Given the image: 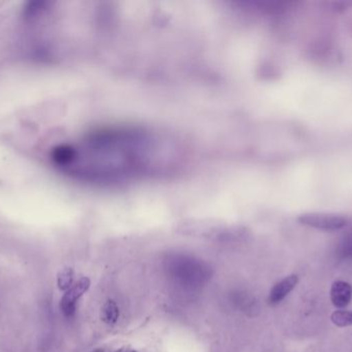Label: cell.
Here are the masks:
<instances>
[{
  "mask_svg": "<svg viewBox=\"0 0 352 352\" xmlns=\"http://www.w3.org/2000/svg\"><path fill=\"white\" fill-rule=\"evenodd\" d=\"M186 156L182 142L168 132L133 124L97 128L53 153L56 165L66 173L107 187L173 175Z\"/></svg>",
  "mask_w": 352,
  "mask_h": 352,
  "instance_id": "6da1fadb",
  "label": "cell"
},
{
  "mask_svg": "<svg viewBox=\"0 0 352 352\" xmlns=\"http://www.w3.org/2000/svg\"><path fill=\"white\" fill-rule=\"evenodd\" d=\"M299 221L302 225L320 231H337L346 225V219L344 217L328 213H307L301 215Z\"/></svg>",
  "mask_w": 352,
  "mask_h": 352,
  "instance_id": "7a4b0ae2",
  "label": "cell"
},
{
  "mask_svg": "<svg viewBox=\"0 0 352 352\" xmlns=\"http://www.w3.org/2000/svg\"><path fill=\"white\" fill-rule=\"evenodd\" d=\"M90 279L88 277H82L66 291L60 303L62 313L65 318H70L74 315L78 300L90 289Z\"/></svg>",
  "mask_w": 352,
  "mask_h": 352,
  "instance_id": "3957f363",
  "label": "cell"
},
{
  "mask_svg": "<svg viewBox=\"0 0 352 352\" xmlns=\"http://www.w3.org/2000/svg\"><path fill=\"white\" fill-rule=\"evenodd\" d=\"M298 282H299V278L296 275H291V276L285 277V279L279 281L271 289L270 295H269V303L271 305H276V304L280 303L295 289Z\"/></svg>",
  "mask_w": 352,
  "mask_h": 352,
  "instance_id": "277c9868",
  "label": "cell"
},
{
  "mask_svg": "<svg viewBox=\"0 0 352 352\" xmlns=\"http://www.w3.org/2000/svg\"><path fill=\"white\" fill-rule=\"evenodd\" d=\"M352 299V287L344 281H336L331 289V301L335 307L344 309L349 305Z\"/></svg>",
  "mask_w": 352,
  "mask_h": 352,
  "instance_id": "5b68a950",
  "label": "cell"
},
{
  "mask_svg": "<svg viewBox=\"0 0 352 352\" xmlns=\"http://www.w3.org/2000/svg\"><path fill=\"white\" fill-rule=\"evenodd\" d=\"M119 307L113 300H109L101 309V320L107 326H115L119 320Z\"/></svg>",
  "mask_w": 352,
  "mask_h": 352,
  "instance_id": "8992f818",
  "label": "cell"
},
{
  "mask_svg": "<svg viewBox=\"0 0 352 352\" xmlns=\"http://www.w3.org/2000/svg\"><path fill=\"white\" fill-rule=\"evenodd\" d=\"M74 272L72 268L63 269L57 276V285L60 291H67L74 283Z\"/></svg>",
  "mask_w": 352,
  "mask_h": 352,
  "instance_id": "52a82bcc",
  "label": "cell"
},
{
  "mask_svg": "<svg viewBox=\"0 0 352 352\" xmlns=\"http://www.w3.org/2000/svg\"><path fill=\"white\" fill-rule=\"evenodd\" d=\"M333 324H336L337 327H349L352 326V311H340L334 312L331 316Z\"/></svg>",
  "mask_w": 352,
  "mask_h": 352,
  "instance_id": "ba28073f",
  "label": "cell"
},
{
  "mask_svg": "<svg viewBox=\"0 0 352 352\" xmlns=\"http://www.w3.org/2000/svg\"><path fill=\"white\" fill-rule=\"evenodd\" d=\"M116 352H136V351L135 349H131V347L125 346L122 347V349H120L119 351H117Z\"/></svg>",
  "mask_w": 352,
  "mask_h": 352,
  "instance_id": "9c48e42d",
  "label": "cell"
},
{
  "mask_svg": "<svg viewBox=\"0 0 352 352\" xmlns=\"http://www.w3.org/2000/svg\"><path fill=\"white\" fill-rule=\"evenodd\" d=\"M93 352H103L102 349H97V351H94Z\"/></svg>",
  "mask_w": 352,
  "mask_h": 352,
  "instance_id": "30bf717a",
  "label": "cell"
}]
</instances>
